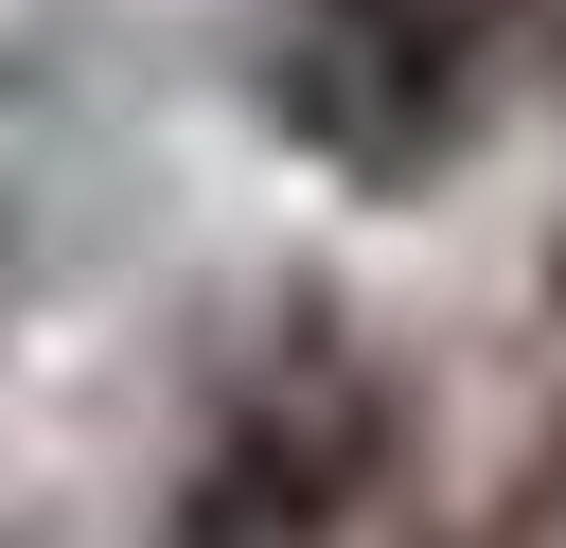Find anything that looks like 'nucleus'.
<instances>
[{"label": "nucleus", "mask_w": 566, "mask_h": 548, "mask_svg": "<svg viewBox=\"0 0 566 548\" xmlns=\"http://www.w3.org/2000/svg\"><path fill=\"white\" fill-rule=\"evenodd\" d=\"M495 18H513V0H283V106H301L336 159L407 177V159L460 141V106H478V71H495Z\"/></svg>", "instance_id": "obj_1"}]
</instances>
